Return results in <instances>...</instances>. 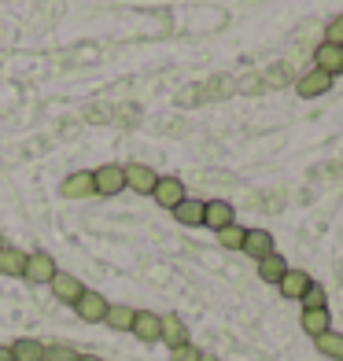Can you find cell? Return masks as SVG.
<instances>
[{"instance_id":"d6986e66","label":"cell","mask_w":343,"mask_h":361,"mask_svg":"<svg viewBox=\"0 0 343 361\" xmlns=\"http://www.w3.org/2000/svg\"><path fill=\"white\" fill-rule=\"evenodd\" d=\"M291 266H288V262L281 258V255H266L263 262H258V281H266V284H281V276L288 273Z\"/></svg>"},{"instance_id":"603a6c76","label":"cell","mask_w":343,"mask_h":361,"mask_svg":"<svg viewBox=\"0 0 343 361\" xmlns=\"http://www.w3.org/2000/svg\"><path fill=\"white\" fill-rule=\"evenodd\" d=\"M314 347H318V354H325V357H332V361H343V332H336V328H329L325 336H318L314 339Z\"/></svg>"},{"instance_id":"9c48e42d","label":"cell","mask_w":343,"mask_h":361,"mask_svg":"<svg viewBox=\"0 0 343 361\" xmlns=\"http://www.w3.org/2000/svg\"><path fill=\"white\" fill-rule=\"evenodd\" d=\"M314 67H318L321 74H329V78L343 74V44H329V41H321V44L314 48Z\"/></svg>"},{"instance_id":"f546056e","label":"cell","mask_w":343,"mask_h":361,"mask_svg":"<svg viewBox=\"0 0 343 361\" xmlns=\"http://www.w3.org/2000/svg\"><path fill=\"white\" fill-rule=\"evenodd\" d=\"M0 361H15L11 357V347H0Z\"/></svg>"},{"instance_id":"5bb4252c","label":"cell","mask_w":343,"mask_h":361,"mask_svg":"<svg viewBox=\"0 0 343 361\" xmlns=\"http://www.w3.org/2000/svg\"><path fill=\"white\" fill-rule=\"evenodd\" d=\"M159 343H167L170 350H177V347H185V343H192V339H188V324L177 317V314H167V317H162V336H159Z\"/></svg>"},{"instance_id":"7a4b0ae2","label":"cell","mask_w":343,"mask_h":361,"mask_svg":"<svg viewBox=\"0 0 343 361\" xmlns=\"http://www.w3.org/2000/svg\"><path fill=\"white\" fill-rule=\"evenodd\" d=\"M122 173H126V188L129 192H140V195H152L155 180H159V173L148 166V162H126Z\"/></svg>"},{"instance_id":"d6a6232c","label":"cell","mask_w":343,"mask_h":361,"mask_svg":"<svg viewBox=\"0 0 343 361\" xmlns=\"http://www.w3.org/2000/svg\"><path fill=\"white\" fill-rule=\"evenodd\" d=\"M4 247H8V243H4V236H0V251H4Z\"/></svg>"},{"instance_id":"8fae6325","label":"cell","mask_w":343,"mask_h":361,"mask_svg":"<svg viewBox=\"0 0 343 361\" xmlns=\"http://www.w3.org/2000/svg\"><path fill=\"white\" fill-rule=\"evenodd\" d=\"M248 258L255 262H263L266 255L277 251V243H273V233H266V228H248V236H243V247H240Z\"/></svg>"},{"instance_id":"484cf974","label":"cell","mask_w":343,"mask_h":361,"mask_svg":"<svg viewBox=\"0 0 343 361\" xmlns=\"http://www.w3.org/2000/svg\"><path fill=\"white\" fill-rule=\"evenodd\" d=\"M81 354L71 347V343H48L44 347V361H78Z\"/></svg>"},{"instance_id":"d4e9b609","label":"cell","mask_w":343,"mask_h":361,"mask_svg":"<svg viewBox=\"0 0 343 361\" xmlns=\"http://www.w3.org/2000/svg\"><path fill=\"white\" fill-rule=\"evenodd\" d=\"M243 236H248V228L243 225H225L222 233H218V247H225V251H240L243 247Z\"/></svg>"},{"instance_id":"7c38bea8","label":"cell","mask_w":343,"mask_h":361,"mask_svg":"<svg viewBox=\"0 0 343 361\" xmlns=\"http://www.w3.org/2000/svg\"><path fill=\"white\" fill-rule=\"evenodd\" d=\"M314 284V276H310L306 269H288L284 276H281V284H277V291H281V299H291V302H299L303 295H306V288Z\"/></svg>"},{"instance_id":"1f68e13d","label":"cell","mask_w":343,"mask_h":361,"mask_svg":"<svg viewBox=\"0 0 343 361\" xmlns=\"http://www.w3.org/2000/svg\"><path fill=\"white\" fill-rule=\"evenodd\" d=\"M200 361H218V357H215V354H203V357H200Z\"/></svg>"},{"instance_id":"7402d4cb","label":"cell","mask_w":343,"mask_h":361,"mask_svg":"<svg viewBox=\"0 0 343 361\" xmlns=\"http://www.w3.org/2000/svg\"><path fill=\"white\" fill-rule=\"evenodd\" d=\"M133 317H137V310H133V306H122V302L114 306V302H111L104 324H107V328H114V332H129V328H133Z\"/></svg>"},{"instance_id":"2e32d148","label":"cell","mask_w":343,"mask_h":361,"mask_svg":"<svg viewBox=\"0 0 343 361\" xmlns=\"http://www.w3.org/2000/svg\"><path fill=\"white\" fill-rule=\"evenodd\" d=\"M203 200H181L174 207V221L177 225H185V228H200L203 225Z\"/></svg>"},{"instance_id":"ba28073f","label":"cell","mask_w":343,"mask_h":361,"mask_svg":"<svg viewBox=\"0 0 343 361\" xmlns=\"http://www.w3.org/2000/svg\"><path fill=\"white\" fill-rule=\"evenodd\" d=\"M236 221V207L229 203V200H207L203 207V225L207 228H215V233H222L225 225H233Z\"/></svg>"},{"instance_id":"4fadbf2b","label":"cell","mask_w":343,"mask_h":361,"mask_svg":"<svg viewBox=\"0 0 343 361\" xmlns=\"http://www.w3.org/2000/svg\"><path fill=\"white\" fill-rule=\"evenodd\" d=\"M140 343H159L162 336V317L152 314V310H137V317H133V328H129Z\"/></svg>"},{"instance_id":"83f0119b","label":"cell","mask_w":343,"mask_h":361,"mask_svg":"<svg viewBox=\"0 0 343 361\" xmlns=\"http://www.w3.org/2000/svg\"><path fill=\"white\" fill-rule=\"evenodd\" d=\"M321 41H329V44H343V11L336 15V19L325 26V37Z\"/></svg>"},{"instance_id":"8992f818","label":"cell","mask_w":343,"mask_h":361,"mask_svg":"<svg viewBox=\"0 0 343 361\" xmlns=\"http://www.w3.org/2000/svg\"><path fill=\"white\" fill-rule=\"evenodd\" d=\"M92 177H96V195H119V192H126V173H122L119 162H107V166L92 170Z\"/></svg>"},{"instance_id":"e0dca14e","label":"cell","mask_w":343,"mask_h":361,"mask_svg":"<svg viewBox=\"0 0 343 361\" xmlns=\"http://www.w3.org/2000/svg\"><path fill=\"white\" fill-rule=\"evenodd\" d=\"M299 324H303V332H306L310 339H318V336H325V332L332 328V317H329V310H303Z\"/></svg>"},{"instance_id":"3957f363","label":"cell","mask_w":343,"mask_h":361,"mask_svg":"<svg viewBox=\"0 0 343 361\" xmlns=\"http://www.w3.org/2000/svg\"><path fill=\"white\" fill-rule=\"evenodd\" d=\"M107 310H111V302L104 299L100 291H85V295H81V299L74 302V314L85 321V324H104Z\"/></svg>"},{"instance_id":"9a60e30c","label":"cell","mask_w":343,"mask_h":361,"mask_svg":"<svg viewBox=\"0 0 343 361\" xmlns=\"http://www.w3.org/2000/svg\"><path fill=\"white\" fill-rule=\"evenodd\" d=\"M258 78H263V89H288V85H296L299 71L291 67V63H273V67H266V74H258Z\"/></svg>"},{"instance_id":"ac0fdd59","label":"cell","mask_w":343,"mask_h":361,"mask_svg":"<svg viewBox=\"0 0 343 361\" xmlns=\"http://www.w3.org/2000/svg\"><path fill=\"white\" fill-rule=\"evenodd\" d=\"M44 347L48 343H41L34 336H23V339L11 343V357L15 361H44Z\"/></svg>"},{"instance_id":"4316f807","label":"cell","mask_w":343,"mask_h":361,"mask_svg":"<svg viewBox=\"0 0 343 361\" xmlns=\"http://www.w3.org/2000/svg\"><path fill=\"white\" fill-rule=\"evenodd\" d=\"M299 302H303V310H329V299H325V288H321L318 281L306 288V295H303Z\"/></svg>"},{"instance_id":"52a82bcc","label":"cell","mask_w":343,"mask_h":361,"mask_svg":"<svg viewBox=\"0 0 343 361\" xmlns=\"http://www.w3.org/2000/svg\"><path fill=\"white\" fill-rule=\"evenodd\" d=\"M48 288H52V295H56V299H59L63 306H74V302L81 299V295H85V291H89V288H85V284H81V281H78V276H74V273H63V269L56 273V281H52V284H48Z\"/></svg>"},{"instance_id":"f1b7e54d","label":"cell","mask_w":343,"mask_h":361,"mask_svg":"<svg viewBox=\"0 0 343 361\" xmlns=\"http://www.w3.org/2000/svg\"><path fill=\"white\" fill-rule=\"evenodd\" d=\"M200 357H203V350L195 347V343H185V347L170 350V361H200Z\"/></svg>"},{"instance_id":"30bf717a","label":"cell","mask_w":343,"mask_h":361,"mask_svg":"<svg viewBox=\"0 0 343 361\" xmlns=\"http://www.w3.org/2000/svg\"><path fill=\"white\" fill-rule=\"evenodd\" d=\"M332 81H336V78L321 74V71L314 67V71H306V74L296 78V92L303 96V100H314V96H325V92L332 89Z\"/></svg>"},{"instance_id":"cb8c5ba5","label":"cell","mask_w":343,"mask_h":361,"mask_svg":"<svg viewBox=\"0 0 343 361\" xmlns=\"http://www.w3.org/2000/svg\"><path fill=\"white\" fill-rule=\"evenodd\" d=\"M174 104L177 107H200V104H207V92H203V81H192V85H185V89H177V96H174Z\"/></svg>"},{"instance_id":"ffe728a7","label":"cell","mask_w":343,"mask_h":361,"mask_svg":"<svg viewBox=\"0 0 343 361\" xmlns=\"http://www.w3.org/2000/svg\"><path fill=\"white\" fill-rule=\"evenodd\" d=\"M26 273V251L4 247L0 251V276H23Z\"/></svg>"},{"instance_id":"6da1fadb","label":"cell","mask_w":343,"mask_h":361,"mask_svg":"<svg viewBox=\"0 0 343 361\" xmlns=\"http://www.w3.org/2000/svg\"><path fill=\"white\" fill-rule=\"evenodd\" d=\"M56 273H59V266H56V258L48 251H30L26 255V273L23 276L30 284H52Z\"/></svg>"},{"instance_id":"277c9868","label":"cell","mask_w":343,"mask_h":361,"mask_svg":"<svg viewBox=\"0 0 343 361\" xmlns=\"http://www.w3.org/2000/svg\"><path fill=\"white\" fill-rule=\"evenodd\" d=\"M59 195H63V200H89V195H96V177H92V170H74V173L59 185Z\"/></svg>"},{"instance_id":"4dcf8cb0","label":"cell","mask_w":343,"mask_h":361,"mask_svg":"<svg viewBox=\"0 0 343 361\" xmlns=\"http://www.w3.org/2000/svg\"><path fill=\"white\" fill-rule=\"evenodd\" d=\"M78 361H107V357H96V354H81Z\"/></svg>"},{"instance_id":"44dd1931","label":"cell","mask_w":343,"mask_h":361,"mask_svg":"<svg viewBox=\"0 0 343 361\" xmlns=\"http://www.w3.org/2000/svg\"><path fill=\"white\" fill-rule=\"evenodd\" d=\"M203 92H207V100H229V96L236 92V81L229 74H215V78L203 81Z\"/></svg>"},{"instance_id":"5b68a950","label":"cell","mask_w":343,"mask_h":361,"mask_svg":"<svg viewBox=\"0 0 343 361\" xmlns=\"http://www.w3.org/2000/svg\"><path fill=\"white\" fill-rule=\"evenodd\" d=\"M152 200H155L159 207L174 210L181 200H188V195H185V180H181V177H159L155 188H152Z\"/></svg>"}]
</instances>
